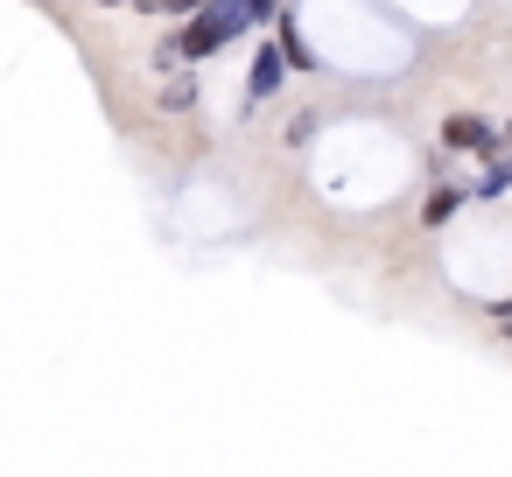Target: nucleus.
Masks as SVG:
<instances>
[{
  "label": "nucleus",
  "instance_id": "nucleus-8",
  "mask_svg": "<svg viewBox=\"0 0 512 477\" xmlns=\"http://www.w3.org/2000/svg\"><path fill=\"white\" fill-rule=\"evenodd\" d=\"M281 15V0H253V22H274Z\"/></svg>",
  "mask_w": 512,
  "mask_h": 477
},
{
  "label": "nucleus",
  "instance_id": "nucleus-2",
  "mask_svg": "<svg viewBox=\"0 0 512 477\" xmlns=\"http://www.w3.org/2000/svg\"><path fill=\"white\" fill-rule=\"evenodd\" d=\"M442 148H456V155H498V127L477 120V113H456V120H442Z\"/></svg>",
  "mask_w": 512,
  "mask_h": 477
},
{
  "label": "nucleus",
  "instance_id": "nucleus-1",
  "mask_svg": "<svg viewBox=\"0 0 512 477\" xmlns=\"http://www.w3.org/2000/svg\"><path fill=\"white\" fill-rule=\"evenodd\" d=\"M253 22V0H204L197 15H183V36H176V57H190V64H204V57H218L239 29Z\"/></svg>",
  "mask_w": 512,
  "mask_h": 477
},
{
  "label": "nucleus",
  "instance_id": "nucleus-7",
  "mask_svg": "<svg viewBox=\"0 0 512 477\" xmlns=\"http://www.w3.org/2000/svg\"><path fill=\"white\" fill-rule=\"evenodd\" d=\"M134 8H141V15H197L204 0H134Z\"/></svg>",
  "mask_w": 512,
  "mask_h": 477
},
{
  "label": "nucleus",
  "instance_id": "nucleus-10",
  "mask_svg": "<svg viewBox=\"0 0 512 477\" xmlns=\"http://www.w3.org/2000/svg\"><path fill=\"white\" fill-rule=\"evenodd\" d=\"M505 134H512V120H505Z\"/></svg>",
  "mask_w": 512,
  "mask_h": 477
},
{
  "label": "nucleus",
  "instance_id": "nucleus-11",
  "mask_svg": "<svg viewBox=\"0 0 512 477\" xmlns=\"http://www.w3.org/2000/svg\"><path fill=\"white\" fill-rule=\"evenodd\" d=\"M50 8H57V0H50Z\"/></svg>",
  "mask_w": 512,
  "mask_h": 477
},
{
  "label": "nucleus",
  "instance_id": "nucleus-9",
  "mask_svg": "<svg viewBox=\"0 0 512 477\" xmlns=\"http://www.w3.org/2000/svg\"><path fill=\"white\" fill-rule=\"evenodd\" d=\"M99 8H120V0H99Z\"/></svg>",
  "mask_w": 512,
  "mask_h": 477
},
{
  "label": "nucleus",
  "instance_id": "nucleus-5",
  "mask_svg": "<svg viewBox=\"0 0 512 477\" xmlns=\"http://www.w3.org/2000/svg\"><path fill=\"white\" fill-rule=\"evenodd\" d=\"M274 36H281L288 64H295V71H309V50H302V36H295V22H288V15H274Z\"/></svg>",
  "mask_w": 512,
  "mask_h": 477
},
{
  "label": "nucleus",
  "instance_id": "nucleus-4",
  "mask_svg": "<svg viewBox=\"0 0 512 477\" xmlns=\"http://www.w3.org/2000/svg\"><path fill=\"white\" fill-rule=\"evenodd\" d=\"M456 204H463V197H456L449 183H442V190H428V204H421V225H449V218H456Z\"/></svg>",
  "mask_w": 512,
  "mask_h": 477
},
{
  "label": "nucleus",
  "instance_id": "nucleus-3",
  "mask_svg": "<svg viewBox=\"0 0 512 477\" xmlns=\"http://www.w3.org/2000/svg\"><path fill=\"white\" fill-rule=\"evenodd\" d=\"M288 71H295V64H288V50H274V43H267V50L253 57V78H246V99H274V85H281Z\"/></svg>",
  "mask_w": 512,
  "mask_h": 477
},
{
  "label": "nucleus",
  "instance_id": "nucleus-6",
  "mask_svg": "<svg viewBox=\"0 0 512 477\" xmlns=\"http://www.w3.org/2000/svg\"><path fill=\"white\" fill-rule=\"evenodd\" d=\"M505 190H512V162H505V155H491V169H484L477 197H505Z\"/></svg>",
  "mask_w": 512,
  "mask_h": 477
}]
</instances>
